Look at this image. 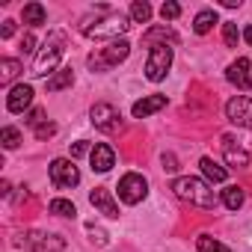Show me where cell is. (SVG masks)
<instances>
[{"mask_svg": "<svg viewBox=\"0 0 252 252\" xmlns=\"http://www.w3.org/2000/svg\"><path fill=\"white\" fill-rule=\"evenodd\" d=\"M225 119L237 128H252V98L249 95H234L225 104Z\"/></svg>", "mask_w": 252, "mask_h": 252, "instance_id": "cell-10", "label": "cell"}, {"mask_svg": "<svg viewBox=\"0 0 252 252\" xmlns=\"http://www.w3.org/2000/svg\"><path fill=\"white\" fill-rule=\"evenodd\" d=\"M131 21L134 24H149L152 21V6L146 3V0H134L131 3Z\"/></svg>", "mask_w": 252, "mask_h": 252, "instance_id": "cell-23", "label": "cell"}, {"mask_svg": "<svg viewBox=\"0 0 252 252\" xmlns=\"http://www.w3.org/2000/svg\"><path fill=\"white\" fill-rule=\"evenodd\" d=\"M15 33V21H3V27H0V39H12Z\"/></svg>", "mask_w": 252, "mask_h": 252, "instance_id": "cell-35", "label": "cell"}, {"mask_svg": "<svg viewBox=\"0 0 252 252\" xmlns=\"http://www.w3.org/2000/svg\"><path fill=\"white\" fill-rule=\"evenodd\" d=\"M128 30H131V18L125 12H119V9H110V6H98L95 15H86L80 21V33L89 36V39H110V42H116Z\"/></svg>", "mask_w": 252, "mask_h": 252, "instance_id": "cell-1", "label": "cell"}, {"mask_svg": "<svg viewBox=\"0 0 252 252\" xmlns=\"http://www.w3.org/2000/svg\"><path fill=\"white\" fill-rule=\"evenodd\" d=\"M160 15H163V21H175L181 15V6L175 3V0H166V3L160 6Z\"/></svg>", "mask_w": 252, "mask_h": 252, "instance_id": "cell-30", "label": "cell"}, {"mask_svg": "<svg viewBox=\"0 0 252 252\" xmlns=\"http://www.w3.org/2000/svg\"><path fill=\"white\" fill-rule=\"evenodd\" d=\"M143 39H146V42H149V45H158V39H169V42H172V45H175V42H178V36H175V33H172V30H169V27H152V30H149V33H146V36H143Z\"/></svg>", "mask_w": 252, "mask_h": 252, "instance_id": "cell-27", "label": "cell"}, {"mask_svg": "<svg viewBox=\"0 0 252 252\" xmlns=\"http://www.w3.org/2000/svg\"><path fill=\"white\" fill-rule=\"evenodd\" d=\"M54 134H57V125H51V122H45V125L36 128V140H51Z\"/></svg>", "mask_w": 252, "mask_h": 252, "instance_id": "cell-32", "label": "cell"}, {"mask_svg": "<svg viewBox=\"0 0 252 252\" xmlns=\"http://www.w3.org/2000/svg\"><path fill=\"white\" fill-rule=\"evenodd\" d=\"M196 246H199V252H231L225 243L214 240L211 234H199V237H196Z\"/></svg>", "mask_w": 252, "mask_h": 252, "instance_id": "cell-25", "label": "cell"}, {"mask_svg": "<svg viewBox=\"0 0 252 252\" xmlns=\"http://www.w3.org/2000/svg\"><path fill=\"white\" fill-rule=\"evenodd\" d=\"M220 6H228V9H234V6H240V0H220Z\"/></svg>", "mask_w": 252, "mask_h": 252, "instance_id": "cell-37", "label": "cell"}, {"mask_svg": "<svg viewBox=\"0 0 252 252\" xmlns=\"http://www.w3.org/2000/svg\"><path fill=\"white\" fill-rule=\"evenodd\" d=\"M74 83V71L71 68H57L51 77H48V92H63Z\"/></svg>", "mask_w": 252, "mask_h": 252, "instance_id": "cell-19", "label": "cell"}, {"mask_svg": "<svg viewBox=\"0 0 252 252\" xmlns=\"http://www.w3.org/2000/svg\"><path fill=\"white\" fill-rule=\"evenodd\" d=\"M48 211L57 214V217H77V208H74V202H68V199H51Z\"/></svg>", "mask_w": 252, "mask_h": 252, "instance_id": "cell-24", "label": "cell"}, {"mask_svg": "<svg viewBox=\"0 0 252 252\" xmlns=\"http://www.w3.org/2000/svg\"><path fill=\"white\" fill-rule=\"evenodd\" d=\"M199 166H202V175H205L211 184H225L228 169H225V166H220L214 158H202V160H199Z\"/></svg>", "mask_w": 252, "mask_h": 252, "instance_id": "cell-17", "label": "cell"}, {"mask_svg": "<svg viewBox=\"0 0 252 252\" xmlns=\"http://www.w3.org/2000/svg\"><path fill=\"white\" fill-rule=\"evenodd\" d=\"M89 202H92V208H95L98 214H104V217H110V220H119V202L113 199V193H110L107 187H95V190L89 193Z\"/></svg>", "mask_w": 252, "mask_h": 252, "instance_id": "cell-12", "label": "cell"}, {"mask_svg": "<svg viewBox=\"0 0 252 252\" xmlns=\"http://www.w3.org/2000/svg\"><path fill=\"white\" fill-rule=\"evenodd\" d=\"M169 68H172V48H169L166 42L152 45L149 60H146V77H149L152 83H160V80L169 74Z\"/></svg>", "mask_w": 252, "mask_h": 252, "instance_id": "cell-6", "label": "cell"}, {"mask_svg": "<svg viewBox=\"0 0 252 252\" xmlns=\"http://www.w3.org/2000/svg\"><path fill=\"white\" fill-rule=\"evenodd\" d=\"M163 107H166V95H146L131 107V113H134V119H146V116H152Z\"/></svg>", "mask_w": 252, "mask_h": 252, "instance_id": "cell-15", "label": "cell"}, {"mask_svg": "<svg viewBox=\"0 0 252 252\" xmlns=\"http://www.w3.org/2000/svg\"><path fill=\"white\" fill-rule=\"evenodd\" d=\"M48 175H51V184L60 187V190H71V187L80 184V169H77L74 160H68V158H57V160H51Z\"/></svg>", "mask_w": 252, "mask_h": 252, "instance_id": "cell-7", "label": "cell"}, {"mask_svg": "<svg viewBox=\"0 0 252 252\" xmlns=\"http://www.w3.org/2000/svg\"><path fill=\"white\" fill-rule=\"evenodd\" d=\"M243 39H246V42H249V45H252V24H249V27H246V30H243Z\"/></svg>", "mask_w": 252, "mask_h": 252, "instance_id": "cell-38", "label": "cell"}, {"mask_svg": "<svg viewBox=\"0 0 252 252\" xmlns=\"http://www.w3.org/2000/svg\"><path fill=\"white\" fill-rule=\"evenodd\" d=\"M128 54H131V42L128 39H116V42H107L104 48H95L86 63H89L92 74H104V71L116 68L119 63H125Z\"/></svg>", "mask_w": 252, "mask_h": 252, "instance_id": "cell-3", "label": "cell"}, {"mask_svg": "<svg viewBox=\"0 0 252 252\" xmlns=\"http://www.w3.org/2000/svg\"><path fill=\"white\" fill-rule=\"evenodd\" d=\"M18 71H21V63H18V60H12V57H3V60H0V83H3V86H9V83L18 77Z\"/></svg>", "mask_w": 252, "mask_h": 252, "instance_id": "cell-21", "label": "cell"}, {"mask_svg": "<svg viewBox=\"0 0 252 252\" xmlns=\"http://www.w3.org/2000/svg\"><path fill=\"white\" fill-rule=\"evenodd\" d=\"M33 104V86L30 83H15L6 95V110L9 113H24Z\"/></svg>", "mask_w": 252, "mask_h": 252, "instance_id": "cell-13", "label": "cell"}, {"mask_svg": "<svg viewBox=\"0 0 252 252\" xmlns=\"http://www.w3.org/2000/svg\"><path fill=\"white\" fill-rule=\"evenodd\" d=\"M249 68H252V65H249V60H246V57H237V60L225 68V80H228V83H234L237 89L249 92V89H252V74H249Z\"/></svg>", "mask_w": 252, "mask_h": 252, "instance_id": "cell-11", "label": "cell"}, {"mask_svg": "<svg viewBox=\"0 0 252 252\" xmlns=\"http://www.w3.org/2000/svg\"><path fill=\"white\" fill-rule=\"evenodd\" d=\"M172 193H175L178 199L196 205V208H214V205H217V196H214V190L208 187V181L193 178V175L175 178V181H172Z\"/></svg>", "mask_w": 252, "mask_h": 252, "instance_id": "cell-2", "label": "cell"}, {"mask_svg": "<svg viewBox=\"0 0 252 252\" xmlns=\"http://www.w3.org/2000/svg\"><path fill=\"white\" fill-rule=\"evenodd\" d=\"M149 196V181L140 172H125L119 178V199L125 205H140Z\"/></svg>", "mask_w": 252, "mask_h": 252, "instance_id": "cell-8", "label": "cell"}, {"mask_svg": "<svg viewBox=\"0 0 252 252\" xmlns=\"http://www.w3.org/2000/svg\"><path fill=\"white\" fill-rule=\"evenodd\" d=\"M89 122L95 125L101 134H116V131H122V116H119V110H116L113 104H107V101H98V104L89 110Z\"/></svg>", "mask_w": 252, "mask_h": 252, "instance_id": "cell-9", "label": "cell"}, {"mask_svg": "<svg viewBox=\"0 0 252 252\" xmlns=\"http://www.w3.org/2000/svg\"><path fill=\"white\" fill-rule=\"evenodd\" d=\"M89 163H92V172H110L116 166V152L107 143H95L92 155H89Z\"/></svg>", "mask_w": 252, "mask_h": 252, "instance_id": "cell-14", "label": "cell"}, {"mask_svg": "<svg viewBox=\"0 0 252 252\" xmlns=\"http://www.w3.org/2000/svg\"><path fill=\"white\" fill-rule=\"evenodd\" d=\"M45 21H48V12H45L42 3H27V6H24V24H30V27H42Z\"/></svg>", "mask_w": 252, "mask_h": 252, "instance_id": "cell-22", "label": "cell"}, {"mask_svg": "<svg viewBox=\"0 0 252 252\" xmlns=\"http://www.w3.org/2000/svg\"><path fill=\"white\" fill-rule=\"evenodd\" d=\"M24 122H27V125H30V128L36 131V128H39V125H45L48 119H45V110H39V107H36V110H30V113L24 116Z\"/></svg>", "mask_w": 252, "mask_h": 252, "instance_id": "cell-31", "label": "cell"}, {"mask_svg": "<svg viewBox=\"0 0 252 252\" xmlns=\"http://www.w3.org/2000/svg\"><path fill=\"white\" fill-rule=\"evenodd\" d=\"M0 143H3V149H18V143H21V131L18 128H12V125H6L3 131H0Z\"/></svg>", "mask_w": 252, "mask_h": 252, "instance_id": "cell-26", "label": "cell"}, {"mask_svg": "<svg viewBox=\"0 0 252 252\" xmlns=\"http://www.w3.org/2000/svg\"><path fill=\"white\" fill-rule=\"evenodd\" d=\"M243 202H246V193H243V187H237V184H228V187L222 190V205H225L228 211H237V208H243Z\"/></svg>", "mask_w": 252, "mask_h": 252, "instance_id": "cell-20", "label": "cell"}, {"mask_svg": "<svg viewBox=\"0 0 252 252\" xmlns=\"http://www.w3.org/2000/svg\"><path fill=\"white\" fill-rule=\"evenodd\" d=\"M83 155H92V146H89L86 140H80V143L71 146V160H74V158H83Z\"/></svg>", "mask_w": 252, "mask_h": 252, "instance_id": "cell-33", "label": "cell"}, {"mask_svg": "<svg viewBox=\"0 0 252 252\" xmlns=\"http://www.w3.org/2000/svg\"><path fill=\"white\" fill-rule=\"evenodd\" d=\"M15 246L18 249H30V252H60V249H65V237L33 228V231H21L15 237Z\"/></svg>", "mask_w": 252, "mask_h": 252, "instance_id": "cell-5", "label": "cell"}, {"mask_svg": "<svg viewBox=\"0 0 252 252\" xmlns=\"http://www.w3.org/2000/svg\"><path fill=\"white\" fill-rule=\"evenodd\" d=\"M86 231L92 234V240H95L98 246H107V243H110V234H107L101 225H95V222H86Z\"/></svg>", "mask_w": 252, "mask_h": 252, "instance_id": "cell-29", "label": "cell"}, {"mask_svg": "<svg viewBox=\"0 0 252 252\" xmlns=\"http://www.w3.org/2000/svg\"><path fill=\"white\" fill-rule=\"evenodd\" d=\"M222 155H225V163H228V166H234V169L249 166V155H246L243 149H237L231 137H222Z\"/></svg>", "mask_w": 252, "mask_h": 252, "instance_id": "cell-16", "label": "cell"}, {"mask_svg": "<svg viewBox=\"0 0 252 252\" xmlns=\"http://www.w3.org/2000/svg\"><path fill=\"white\" fill-rule=\"evenodd\" d=\"M163 166H166L169 172H175V169H178V166H175V158H172V155H169V158L163 155Z\"/></svg>", "mask_w": 252, "mask_h": 252, "instance_id": "cell-36", "label": "cell"}, {"mask_svg": "<svg viewBox=\"0 0 252 252\" xmlns=\"http://www.w3.org/2000/svg\"><path fill=\"white\" fill-rule=\"evenodd\" d=\"M222 39H225V45H228V48H237V39H240V33H237V24L225 21V24H222Z\"/></svg>", "mask_w": 252, "mask_h": 252, "instance_id": "cell-28", "label": "cell"}, {"mask_svg": "<svg viewBox=\"0 0 252 252\" xmlns=\"http://www.w3.org/2000/svg\"><path fill=\"white\" fill-rule=\"evenodd\" d=\"M65 54V33H51L42 45V51L36 54V63H33V74L36 77H48L57 71L60 60Z\"/></svg>", "mask_w": 252, "mask_h": 252, "instance_id": "cell-4", "label": "cell"}, {"mask_svg": "<svg viewBox=\"0 0 252 252\" xmlns=\"http://www.w3.org/2000/svg\"><path fill=\"white\" fill-rule=\"evenodd\" d=\"M21 51H24V54H33V51H36V39H33L30 33H24V39H21Z\"/></svg>", "mask_w": 252, "mask_h": 252, "instance_id": "cell-34", "label": "cell"}, {"mask_svg": "<svg viewBox=\"0 0 252 252\" xmlns=\"http://www.w3.org/2000/svg\"><path fill=\"white\" fill-rule=\"evenodd\" d=\"M214 24H220L217 9H202V12H196V18H193V30H196L199 36L211 33V30H214Z\"/></svg>", "mask_w": 252, "mask_h": 252, "instance_id": "cell-18", "label": "cell"}]
</instances>
